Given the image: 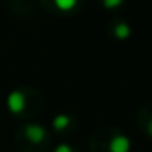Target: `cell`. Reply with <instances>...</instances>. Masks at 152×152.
Returning a JSON list of instances; mask_svg holds the SVG:
<instances>
[{
	"label": "cell",
	"mask_w": 152,
	"mask_h": 152,
	"mask_svg": "<svg viewBox=\"0 0 152 152\" xmlns=\"http://www.w3.org/2000/svg\"><path fill=\"white\" fill-rule=\"evenodd\" d=\"M75 128V118L70 115H57L53 119V129L59 134L64 132H72V129Z\"/></svg>",
	"instance_id": "cell-4"
},
{
	"label": "cell",
	"mask_w": 152,
	"mask_h": 152,
	"mask_svg": "<svg viewBox=\"0 0 152 152\" xmlns=\"http://www.w3.org/2000/svg\"><path fill=\"white\" fill-rule=\"evenodd\" d=\"M110 31H111V36L115 39H119V41H124L131 36V26H129L128 21L124 20H115L111 25H110Z\"/></svg>",
	"instance_id": "cell-5"
},
{
	"label": "cell",
	"mask_w": 152,
	"mask_h": 152,
	"mask_svg": "<svg viewBox=\"0 0 152 152\" xmlns=\"http://www.w3.org/2000/svg\"><path fill=\"white\" fill-rule=\"evenodd\" d=\"M92 152H131V141L118 129H100L92 137Z\"/></svg>",
	"instance_id": "cell-3"
},
{
	"label": "cell",
	"mask_w": 152,
	"mask_h": 152,
	"mask_svg": "<svg viewBox=\"0 0 152 152\" xmlns=\"http://www.w3.org/2000/svg\"><path fill=\"white\" fill-rule=\"evenodd\" d=\"M123 2H119V0H115V2H108V0H105L103 2V7L105 8H115V7H121Z\"/></svg>",
	"instance_id": "cell-9"
},
{
	"label": "cell",
	"mask_w": 152,
	"mask_h": 152,
	"mask_svg": "<svg viewBox=\"0 0 152 152\" xmlns=\"http://www.w3.org/2000/svg\"><path fill=\"white\" fill-rule=\"evenodd\" d=\"M137 121H139V126H141L142 131L152 137V105H145L139 111Z\"/></svg>",
	"instance_id": "cell-6"
},
{
	"label": "cell",
	"mask_w": 152,
	"mask_h": 152,
	"mask_svg": "<svg viewBox=\"0 0 152 152\" xmlns=\"http://www.w3.org/2000/svg\"><path fill=\"white\" fill-rule=\"evenodd\" d=\"M53 5L57 12H61V13H70L74 8L79 7V2H77V0H54Z\"/></svg>",
	"instance_id": "cell-7"
},
{
	"label": "cell",
	"mask_w": 152,
	"mask_h": 152,
	"mask_svg": "<svg viewBox=\"0 0 152 152\" xmlns=\"http://www.w3.org/2000/svg\"><path fill=\"white\" fill-rule=\"evenodd\" d=\"M53 152H79L75 147H74L72 144H67V142H61V144H57L56 147H54Z\"/></svg>",
	"instance_id": "cell-8"
},
{
	"label": "cell",
	"mask_w": 152,
	"mask_h": 152,
	"mask_svg": "<svg viewBox=\"0 0 152 152\" xmlns=\"http://www.w3.org/2000/svg\"><path fill=\"white\" fill-rule=\"evenodd\" d=\"M7 108L10 113L21 118H31L43 110V98L33 88H17L12 90L7 96Z\"/></svg>",
	"instance_id": "cell-1"
},
{
	"label": "cell",
	"mask_w": 152,
	"mask_h": 152,
	"mask_svg": "<svg viewBox=\"0 0 152 152\" xmlns=\"http://www.w3.org/2000/svg\"><path fill=\"white\" fill-rule=\"evenodd\" d=\"M49 142V132L39 123H26L17 131V144L25 152H44Z\"/></svg>",
	"instance_id": "cell-2"
}]
</instances>
